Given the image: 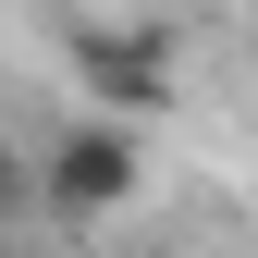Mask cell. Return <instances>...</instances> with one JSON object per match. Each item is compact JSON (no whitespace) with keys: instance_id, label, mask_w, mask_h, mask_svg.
I'll list each match as a JSON object with an SVG mask.
<instances>
[{"instance_id":"cell-4","label":"cell","mask_w":258,"mask_h":258,"mask_svg":"<svg viewBox=\"0 0 258 258\" xmlns=\"http://www.w3.org/2000/svg\"><path fill=\"white\" fill-rule=\"evenodd\" d=\"M0 258H13V234H0Z\"/></svg>"},{"instance_id":"cell-3","label":"cell","mask_w":258,"mask_h":258,"mask_svg":"<svg viewBox=\"0 0 258 258\" xmlns=\"http://www.w3.org/2000/svg\"><path fill=\"white\" fill-rule=\"evenodd\" d=\"M13 221H37V148L0 136V234H13Z\"/></svg>"},{"instance_id":"cell-2","label":"cell","mask_w":258,"mask_h":258,"mask_svg":"<svg viewBox=\"0 0 258 258\" xmlns=\"http://www.w3.org/2000/svg\"><path fill=\"white\" fill-rule=\"evenodd\" d=\"M74 99L86 111H123V123H160L172 111V37L160 25H74Z\"/></svg>"},{"instance_id":"cell-1","label":"cell","mask_w":258,"mask_h":258,"mask_svg":"<svg viewBox=\"0 0 258 258\" xmlns=\"http://www.w3.org/2000/svg\"><path fill=\"white\" fill-rule=\"evenodd\" d=\"M148 197V123L123 111H61L37 136V221H61V234H99V221H123Z\"/></svg>"}]
</instances>
